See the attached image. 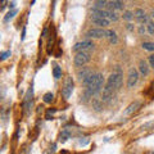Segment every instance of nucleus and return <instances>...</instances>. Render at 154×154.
Listing matches in <instances>:
<instances>
[{
  "label": "nucleus",
  "instance_id": "f257e3e1",
  "mask_svg": "<svg viewBox=\"0 0 154 154\" xmlns=\"http://www.w3.org/2000/svg\"><path fill=\"white\" fill-rule=\"evenodd\" d=\"M107 85L109 88H112L114 91L119 90V88H121V85H122V72L119 69V67H117L116 72H113V73L108 77Z\"/></svg>",
  "mask_w": 154,
  "mask_h": 154
},
{
  "label": "nucleus",
  "instance_id": "f03ea898",
  "mask_svg": "<svg viewBox=\"0 0 154 154\" xmlns=\"http://www.w3.org/2000/svg\"><path fill=\"white\" fill-rule=\"evenodd\" d=\"M104 86H105L104 85V76H103V73L98 72V73H96V79H95V84L91 86V88H88L85 90H88L93 96H96L100 91L104 89Z\"/></svg>",
  "mask_w": 154,
  "mask_h": 154
},
{
  "label": "nucleus",
  "instance_id": "7ed1b4c3",
  "mask_svg": "<svg viewBox=\"0 0 154 154\" xmlns=\"http://www.w3.org/2000/svg\"><path fill=\"white\" fill-rule=\"evenodd\" d=\"M93 49H94V44H93V41H90V40L80 41V42H77V44H75V46H73V51H76V53H81V51L89 53Z\"/></svg>",
  "mask_w": 154,
  "mask_h": 154
},
{
  "label": "nucleus",
  "instance_id": "20e7f679",
  "mask_svg": "<svg viewBox=\"0 0 154 154\" xmlns=\"http://www.w3.org/2000/svg\"><path fill=\"white\" fill-rule=\"evenodd\" d=\"M90 59H91L90 53H84V51L76 53L75 59H73V63H75L76 67H84L86 63H89Z\"/></svg>",
  "mask_w": 154,
  "mask_h": 154
},
{
  "label": "nucleus",
  "instance_id": "39448f33",
  "mask_svg": "<svg viewBox=\"0 0 154 154\" xmlns=\"http://www.w3.org/2000/svg\"><path fill=\"white\" fill-rule=\"evenodd\" d=\"M72 91H73V80H72V77H67L63 88H62V96L64 99H68L72 95Z\"/></svg>",
  "mask_w": 154,
  "mask_h": 154
},
{
  "label": "nucleus",
  "instance_id": "423d86ee",
  "mask_svg": "<svg viewBox=\"0 0 154 154\" xmlns=\"http://www.w3.org/2000/svg\"><path fill=\"white\" fill-rule=\"evenodd\" d=\"M139 81V72L136 68H130L128 76H127V86L128 89H132Z\"/></svg>",
  "mask_w": 154,
  "mask_h": 154
},
{
  "label": "nucleus",
  "instance_id": "0eeeda50",
  "mask_svg": "<svg viewBox=\"0 0 154 154\" xmlns=\"http://www.w3.org/2000/svg\"><path fill=\"white\" fill-rule=\"evenodd\" d=\"M107 36V30H103V28H91L86 32V37L89 38H102Z\"/></svg>",
  "mask_w": 154,
  "mask_h": 154
},
{
  "label": "nucleus",
  "instance_id": "6e6552de",
  "mask_svg": "<svg viewBox=\"0 0 154 154\" xmlns=\"http://www.w3.org/2000/svg\"><path fill=\"white\" fill-rule=\"evenodd\" d=\"M113 96H114V90L112 89V88H109V86L105 84V86H104V89H103V93H102V102L103 103H105V104H108L110 100L113 99Z\"/></svg>",
  "mask_w": 154,
  "mask_h": 154
},
{
  "label": "nucleus",
  "instance_id": "1a4fd4ad",
  "mask_svg": "<svg viewBox=\"0 0 154 154\" xmlns=\"http://www.w3.org/2000/svg\"><path fill=\"white\" fill-rule=\"evenodd\" d=\"M134 16H135V18H136V21L139 22V25H145L146 26V23L149 22V16H146L145 12L140 8H137L136 11H135Z\"/></svg>",
  "mask_w": 154,
  "mask_h": 154
},
{
  "label": "nucleus",
  "instance_id": "9d476101",
  "mask_svg": "<svg viewBox=\"0 0 154 154\" xmlns=\"http://www.w3.org/2000/svg\"><path fill=\"white\" fill-rule=\"evenodd\" d=\"M125 7V3L123 2H108V5H107V11H122Z\"/></svg>",
  "mask_w": 154,
  "mask_h": 154
},
{
  "label": "nucleus",
  "instance_id": "9b49d317",
  "mask_svg": "<svg viewBox=\"0 0 154 154\" xmlns=\"http://www.w3.org/2000/svg\"><path fill=\"white\" fill-rule=\"evenodd\" d=\"M91 73H93V72H91L90 68H88V67H82V68H80L79 72H77V77H79L81 81H84V80L88 79Z\"/></svg>",
  "mask_w": 154,
  "mask_h": 154
},
{
  "label": "nucleus",
  "instance_id": "f8f14e48",
  "mask_svg": "<svg viewBox=\"0 0 154 154\" xmlns=\"http://www.w3.org/2000/svg\"><path fill=\"white\" fill-rule=\"evenodd\" d=\"M32 89H30L27 91V95L25 96V102H23V108H25V112L27 113L28 109L31 108V104H32Z\"/></svg>",
  "mask_w": 154,
  "mask_h": 154
},
{
  "label": "nucleus",
  "instance_id": "ddd939ff",
  "mask_svg": "<svg viewBox=\"0 0 154 154\" xmlns=\"http://www.w3.org/2000/svg\"><path fill=\"white\" fill-rule=\"evenodd\" d=\"M91 21H93L96 26H103V27L109 26V23H110L108 18H99V17H91Z\"/></svg>",
  "mask_w": 154,
  "mask_h": 154
},
{
  "label": "nucleus",
  "instance_id": "4468645a",
  "mask_svg": "<svg viewBox=\"0 0 154 154\" xmlns=\"http://www.w3.org/2000/svg\"><path fill=\"white\" fill-rule=\"evenodd\" d=\"M140 102H139V100H136V102H134V103H131L128 105V107L125 109V112H123V114L125 116H128V114H131V113H134L135 110H137V108L140 107Z\"/></svg>",
  "mask_w": 154,
  "mask_h": 154
},
{
  "label": "nucleus",
  "instance_id": "2eb2a0df",
  "mask_svg": "<svg viewBox=\"0 0 154 154\" xmlns=\"http://www.w3.org/2000/svg\"><path fill=\"white\" fill-rule=\"evenodd\" d=\"M109 40L110 44H117L118 41V37H117V33H116L113 30H107V36H105Z\"/></svg>",
  "mask_w": 154,
  "mask_h": 154
},
{
  "label": "nucleus",
  "instance_id": "dca6fc26",
  "mask_svg": "<svg viewBox=\"0 0 154 154\" xmlns=\"http://www.w3.org/2000/svg\"><path fill=\"white\" fill-rule=\"evenodd\" d=\"M139 71H140V73L144 75V76H146L149 73V67H148L145 60L141 59L140 62H139Z\"/></svg>",
  "mask_w": 154,
  "mask_h": 154
},
{
  "label": "nucleus",
  "instance_id": "f3484780",
  "mask_svg": "<svg viewBox=\"0 0 154 154\" xmlns=\"http://www.w3.org/2000/svg\"><path fill=\"white\" fill-rule=\"evenodd\" d=\"M93 108L96 110V112H99V110H102L103 108V102L102 99H96V98H93Z\"/></svg>",
  "mask_w": 154,
  "mask_h": 154
},
{
  "label": "nucleus",
  "instance_id": "a211bd4d",
  "mask_svg": "<svg viewBox=\"0 0 154 154\" xmlns=\"http://www.w3.org/2000/svg\"><path fill=\"white\" fill-rule=\"evenodd\" d=\"M107 5H108V2H105V0H98V2L94 3V8L96 9H105L107 11Z\"/></svg>",
  "mask_w": 154,
  "mask_h": 154
},
{
  "label": "nucleus",
  "instance_id": "6ab92c4d",
  "mask_svg": "<svg viewBox=\"0 0 154 154\" xmlns=\"http://www.w3.org/2000/svg\"><path fill=\"white\" fill-rule=\"evenodd\" d=\"M108 19L112 22H117L119 19V14L114 11H108Z\"/></svg>",
  "mask_w": 154,
  "mask_h": 154
},
{
  "label": "nucleus",
  "instance_id": "aec40b11",
  "mask_svg": "<svg viewBox=\"0 0 154 154\" xmlns=\"http://www.w3.org/2000/svg\"><path fill=\"white\" fill-rule=\"evenodd\" d=\"M53 76H54L55 80H59L62 77V68L59 66H54V68H53Z\"/></svg>",
  "mask_w": 154,
  "mask_h": 154
},
{
  "label": "nucleus",
  "instance_id": "412c9836",
  "mask_svg": "<svg viewBox=\"0 0 154 154\" xmlns=\"http://www.w3.org/2000/svg\"><path fill=\"white\" fill-rule=\"evenodd\" d=\"M143 49L148 51H154V42H149V41L143 42Z\"/></svg>",
  "mask_w": 154,
  "mask_h": 154
},
{
  "label": "nucleus",
  "instance_id": "4be33fe9",
  "mask_svg": "<svg viewBox=\"0 0 154 154\" xmlns=\"http://www.w3.org/2000/svg\"><path fill=\"white\" fill-rule=\"evenodd\" d=\"M17 13H18V11H17V9H14V11H9L7 16L4 17V21H5V22L11 21L12 18H14V17H16V14H17Z\"/></svg>",
  "mask_w": 154,
  "mask_h": 154
},
{
  "label": "nucleus",
  "instance_id": "5701e85b",
  "mask_svg": "<svg viewBox=\"0 0 154 154\" xmlns=\"http://www.w3.org/2000/svg\"><path fill=\"white\" fill-rule=\"evenodd\" d=\"M134 13L131 11H126V12H123V16L122 18L125 19V21H131V19H134Z\"/></svg>",
  "mask_w": 154,
  "mask_h": 154
},
{
  "label": "nucleus",
  "instance_id": "b1692460",
  "mask_svg": "<svg viewBox=\"0 0 154 154\" xmlns=\"http://www.w3.org/2000/svg\"><path fill=\"white\" fill-rule=\"evenodd\" d=\"M146 30H148V32L150 33V35H154V21L149 19V22L146 23Z\"/></svg>",
  "mask_w": 154,
  "mask_h": 154
},
{
  "label": "nucleus",
  "instance_id": "393cba45",
  "mask_svg": "<svg viewBox=\"0 0 154 154\" xmlns=\"http://www.w3.org/2000/svg\"><path fill=\"white\" fill-rule=\"evenodd\" d=\"M53 99H54V95H53V93H46L44 95V102L45 103H51Z\"/></svg>",
  "mask_w": 154,
  "mask_h": 154
},
{
  "label": "nucleus",
  "instance_id": "a878e982",
  "mask_svg": "<svg viewBox=\"0 0 154 154\" xmlns=\"http://www.w3.org/2000/svg\"><path fill=\"white\" fill-rule=\"evenodd\" d=\"M153 127H154V119H153V121H149V122H146V123H144L143 126H141L143 130H150V128H153Z\"/></svg>",
  "mask_w": 154,
  "mask_h": 154
},
{
  "label": "nucleus",
  "instance_id": "bb28decb",
  "mask_svg": "<svg viewBox=\"0 0 154 154\" xmlns=\"http://www.w3.org/2000/svg\"><path fill=\"white\" fill-rule=\"evenodd\" d=\"M11 50H7V51H3L2 53V55H0V58H2V60H5V59H8L9 57H11Z\"/></svg>",
  "mask_w": 154,
  "mask_h": 154
},
{
  "label": "nucleus",
  "instance_id": "cd10ccee",
  "mask_svg": "<svg viewBox=\"0 0 154 154\" xmlns=\"http://www.w3.org/2000/svg\"><path fill=\"white\" fill-rule=\"evenodd\" d=\"M148 30H146V26H144V25H139L137 26V32L140 33V35H144Z\"/></svg>",
  "mask_w": 154,
  "mask_h": 154
},
{
  "label": "nucleus",
  "instance_id": "c85d7f7f",
  "mask_svg": "<svg viewBox=\"0 0 154 154\" xmlns=\"http://www.w3.org/2000/svg\"><path fill=\"white\" fill-rule=\"evenodd\" d=\"M68 137H69V134L67 132V131H64L63 134L60 135V141H62V143H64V141H66V140H67V139H68Z\"/></svg>",
  "mask_w": 154,
  "mask_h": 154
},
{
  "label": "nucleus",
  "instance_id": "c756f323",
  "mask_svg": "<svg viewBox=\"0 0 154 154\" xmlns=\"http://www.w3.org/2000/svg\"><path fill=\"white\" fill-rule=\"evenodd\" d=\"M149 64H150L152 68H154V54L149 57Z\"/></svg>",
  "mask_w": 154,
  "mask_h": 154
},
{
  "label": "nucleus",
  "instance_id": "7c9ffc66",
  "mask_svg": "<svg viewBox=\"0 0 154 154\" xmlns=\"http://www.w3.org/2000/svg\"><path fill=\"white\" fill-rule=\"evenodd\" d=\"M126 28H127L130 32H132V31H134V25H132V23H127V25H126Z\"/></svg>",
  "mask_w": 154,
  "mask_h": 154
},
{
  "label": "nucleus",
  "instance_id": "2f4dec72",
  "mask_svg": "<svg viewBox=\"0 0 154 154\" xmlns=\"http://www.w3.org/2000/svg\"><path fill=\"white\" fill-rule=\"evenodd\" d=\"M14 7H16V3H14V2H12V3H9V8H11L12 9V11H14Z\"/></svg>",
  "mask_w": 154,
  "mask_h": 154
},
{
  "label": "nucleus",
  "instance_id": "473e14b6",
  "mask_svg": "<svg viewBox=\"0 0 154 154\" xmlns=\"http://www.w3.org/2000/svg\"><path fill=\"white\" fill-rule=\"evenodd\" d=\"M149 18H150L152 21H154V9H152V12H150V16H149Z\"/></svg>",
  "mask_w": 154,
  "mask_h": 154
},
{
  "label": "nucleus",
  "instance_id": "72a5a7b5",
  "mask_svg": "<svg viewBox=\"0 0 154 154\" xmlns=\"http://www.w3.org/2000/svg\"><path fill=\"white\" fill-rule=\"evenodd\" d=\"M7 2H3V5H2V11H4V9H5V7H7Z\"/></svg>",
  "mask_w": 154,
  "mask_h": 154
},
{
  "label": "nucleus",
  "instance_id": "f704fd0d",
  "mask_svg": "<svg viewBox=\"0 0 154 154\" xmlns=\"http://www.w3.org/2000/svg\"><path fill=\"white\" fill-rule=\"evenodd\" d=\"M25 35H26V28H23V32H22V40H25Z\"/></svg>",
  "mask_w": 154,
  "mask_h": 154
}]
</instances>
